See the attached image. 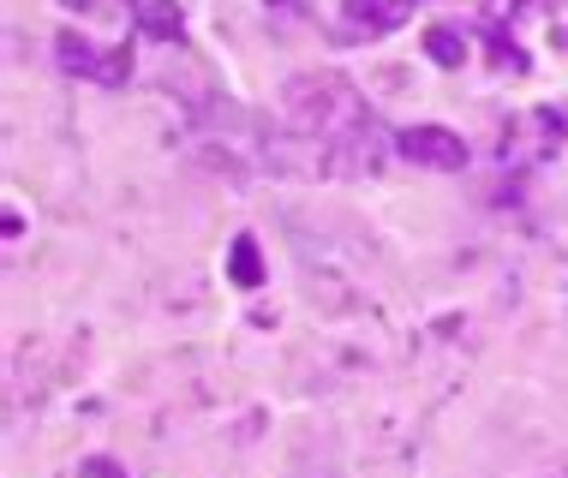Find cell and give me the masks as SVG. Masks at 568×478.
Listing matches in <instances>:
<instances>
[{"instance_id": "1", "label": "cell", "mask_w": 568, "mask_h": 478, "mask_svg": "<svg viewBox=\"0 0 568 478\" xmlns=\"http://www.w3.org/2000/svg\"><path fill=\"white\" fill-rule=\"evenodd\" d=\"M402 156L455 174V167H467V144H460L449 126H407V132H402Z\"/></svg>"}, {"instance_id": "2", "label": "cell", "mask_w": 568, "mask_h": 478, "mask_svg": "<svg viewBox=\"0 0 568 478\" xmlns=\"http://www.w3.org/2000/svg\"><path fill=\"white\" fill-rule=\"evenodd\" d=\"M54 49H60V67H67V72H84V79H102V84H126L132 79V54L126 49H114L109 60H102L84 37H72V30L54 42Z\"/></svg>"}, {"instance_id": "3", "label": "cell", "mask_w": 568, "mask_h": 478, "mask_svg": "<svg viewBox=\"0 0 568 478\" xmlns=\"http://www.w3.org/2000/svg\"><path fill=\"white\" fill-rule=\"evenodd\" d=\"M347 19L372 24V30H389V24L407 19V0H347Z\"/></svg>"}, {"instance_id": "4", "label": "cell", "mask_w": 568, "mask_h": 478, "mask_svg": "<svg viewBox=\"0 0 568 478\" xmlns=\"http://www.w3.org/2000/svg\"><path fill=\"white\" fill-rule=\"evenodd\" d=\"M227 275H234V287H257V282H264L257 240H234V252H227Z\"/></svg>"}, {"instance_id": "5", "label": "cell", "mask_w": 568, "mask_h": 478, "mask_svg": "<svg viewBox=\"0 0 568 478\" xmlns=\"http://www.w3.org/2000/svg\"><path fill=\"white\" fill-rule=\"evenodd\" d=\"M138 24H144L150 37H180V7L174 0H144V7H138Z\"/></svg>"}, {"instance_id": "6", "label": "cell", "mask_w": 568, "mask_h": 478, "mask_svg": "<svg viewBox=\"0 0 568 478\" xmlns=\"http://www.w3.org/2000/svg\"><path fill=\"white\" fill-rule=\"evenodd\" d=\"M425 54H432L437 67H460V54H467V49H460V37L449 24H432V30H425Z\"/></svg>"}, {"instance_id": "7", "label": "cell", "mask_w": 568, "mask_h": 478, "mask_svg": "<svg viewBox=\"0 0 568 478\" xmlns=\"http://www.w3.org/2000/svg\"><path fill=\"white\" fill-rule=\"evenodd\" d=\"M90 478H114V467H102V460H97V467H90Z\"/></svg>"}]
</instances>
